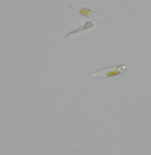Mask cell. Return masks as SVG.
<instances>
[{"label":"cell","mask_w":151,"mask_h":155,"mask_svg":"<svg viewBox=\"0 0 151 155\" xmlns=\"http://www.w3.org/2000/svg\"><path fill=\"white\" fill-rule=\"evenodd\" d=\"M94 26V23L92 21H89L86 22L85 24L82 25V26H80L78 28H76V29L72 30V31L69 32L65 36V37H66V38H68L71 35H72L73 34H78L80 32H85L86 30H89V29L92 28Z\"/></svg>","instance_id":"cell-3"},{"label":"cell","mask_w":151,"mask_h":155,"mask_svg":"<svg viewBox=\"0 0 151 155\" xmlns=\"http://www.w3.org/2000/svg\"><path fill=\"white\" fill-rule=\"evenodd\" d=\"M130 65L129 64H120L116 66L106 68L96 71L92 74L93 78H110L117 76L130 69Z\"/></svg>","instance_id":"cell-1"},{"label":"cell","mask_w":151,"mask_h":155,"mask_svg":"<svg viewBox=\"0 0 151 155\" xmlns=\"http://www.w3.org/2000/svg\"><path fill=\"white\" fill-rule=\"evenodd\" d=\"M68 8L69 9L76 12L82 17L89 18L101 22L108 23L109 22L108 19L104 16L90 8L74 5H69Z\"/></svg>","instance_id":"cell-2"}]
</instances>
